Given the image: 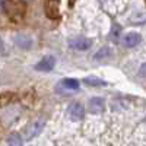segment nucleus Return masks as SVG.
I'll return each mask as SVG.
<instances>
[{
	"instance_id": "obj_1",
	"label": "nucleus",
	"mask_w": 146,
	"mask_h": 146,
	"mask_svg": "<svg viewBox=\"0 0 146 146\" xmlns=\"http://www.w3.org/2000/svg\"><path fill=\"white\" fill-rule=\"evenodd\" d=\"M3 9L6 12V15L15 22H19L23 19L27 12V5L23 0H3L2 2Z\"/></svg>"
},
{
	"instance_id": "obj_2",
	"label": "nucleus",
	"mask_w": 146,
	"mask_h": 146,
	"mask_svg": "<svg viewBox=\"0 0 146 146\" xmlns=\"http://www.w3.org/2000/svg\"><path fill=\"white\" fill-rule=\"evenodd\" d=\"M67 113H69L70 120H73V121H79V120L83 118L85 110H83V105H82L80 102H73V104L69 105Z\"/></svg>"
},
{
	"instance_id": "obj_3",
	"label": "nucleus",
	"mask_w": 146,
	"mask_h": 146,
	"mask_svg": "<svg viewBox=\"0 0 146 146\" xmlns=\"http://www.w3.org/2000/svg\"><path fill=\"white\" fill-rule=\"evenodd\" d=\"M42 129H44V121H35V123L29 124V126L25 129V139H27V140L34 139L35 136L40 135Z\"/></svg>"
},
{
	"instance_id": "obj_4",
	"label": "nucleus",
	"mask_w": 146,
	"mask_h": 146,
	"mask_svg": "<svg viewBox=\"0 0 146 146\" xmlns=\"http://www.w3.org/2000/svg\"><path fill=\"white\" fill-rule=\"evenodd\" d=\"M45 13L48 18L57 19L60 16L58 12V0H45Z\"/></svg>"
},
{
	"instance_id": "obj_5",
	"label": "nucleus",
	"mask_w": 146,
	"mask_h": 146,
	"mask_svg": "<svg viewBox=\"0 0 146 146\" xmlns=\"http://www.w3.org/2000/svg\"><path fill=\"white\" fill-rule=\"evenodd\" d=\"M54 66H56V58L53 56H45L41 62L36 63L35 69L40 72H50V70H53Z\"/></svg>"
},
{
	"instance_id": "obj_6",
	"label": "nucleus",
	"mask_w": 146,
	"mask_h": 146,
	"mask_svg": "<svg viewBox=\"0 0 146 146\" xmlns=\"http://www.w3.org/2000/svg\"><path fill=\"white\" fill-rule=\"evenodd\" d=\"M70 47H73L75 50H79V51L88 50L91 47V40L85 38V36H76V38L70 40Z\"/></svg>"
},
{
	"instance_id": "obj_7",
	"label": "nucleus",
	"mask_w": 146,
	"mask_h": 146,
	"mask_svg": "<svg viewBox=\"0 0 146 146\" xmlns=\"http://www.w3.org/2000/svg\"><path fill=\"white\" fill-rule=\"evenodd\" d=\"M88 110L89 113L92 114H98V113H102L105 110V102L102 98H92L89 101V105H88Z\"/></svg>"
},
{
	"instance_id": "obj_8",
	"label": "nucleus",
	"mask_w": 146,
	"mask_h": 146,
	"mask_svg": "<svg viewBox=\"0 0 146 146\" xmlns=\"http://www.w3.org/2000/svg\"><path fill=\"white\" fill-rule=\"evenodd\" d=\"M142 41V36L137 32H129L123 36V44L126 47H136Z\"/></svg>"
},
{
	"instance_id": "obj_9",
	"label": "nucleus",
	"mask_w": 146,
	"mask_h": 146,
	"mask_svg": "<svg viewBox=\"0 0 146 146\" xmlns=\"http://www.w3.org/2000/svg\"><path fill=\"white\" fill-rule=\"evenodd\" d=\"M62 85L66 88V89H72V91H76L79 89V82L76 79H72V78H67V79H63Z\"/></svg>"
},
{
	"instance_id": "obj_10",
	"label": "nucleus",
	"mask_w": 146,
	"mask_h": 146,
	"mask_svg": "<svg viewBox=\"0 0 146 146\" xmlns=\"http://www.w3.org/2000/svg\"><path fill=\"white\" fill-rule=\"evenodd\" d=\"M16 42L22 48H29L32 45V40L29 38V36H25V35H18L16 36Z\"/></svg>"
},
{
	"instance_id": "obj_11",
	"label": "nucleus",
	"mask_w": 146,
	"mask_h": 146,
	"mask_svg": "<svg viewBox=\"0 0 146 146\" xmlns=\"http://www.w3.org/2000/svg\"><path fill=\"white\" fill-rule=\"evenodd\" d=\"M86 85H91V86H105L107 85V82L105 80H101V79H98V78H85V80H83Z\"/></svg>"
},
{
	"instance_id": "obj_12",
	"label": "nucleus",
	"mask_w": 146,
	"mask_h": 146,
	"mask_svg": "<svg viewBox=\"0 0 146 146\" xmlns=\"http://www.w3.org/2000/svg\"><path fill=\"white\" fill-rule=\"evenodd\" d=\"M7 146H22V137L16 135V133L10 135L7 139Z\"/></svg>"
},
{
	"instance_id": "obj_13",
	"label": "nucleus",
	"mask_w": 146,
	"mask_h": 146,
	"mask_svg": "<svg viewBox=\"0 0 146 146\" xmlns=\"http://www.w3.org/2000/svg\"><path fill=\"white\" fill-rule=\"evenodd\" d=\"M110 53H111V50H110V48H107V47H104V48H101V50L95 54V60H102V58L108 57Z\"/></svg>"
},
{
	"instance_id": "obj_14",
	"label": "nucleus",
	"mask_w": 146,
	"mask_h": 146,
	"mask_svg": "<svg viewBox=\"0 0 146 146\" xmlns=\"http://www.w3.org/2000/svg\"><path fill=\"white\" fill-rule=\"evenodd\" d=\"M10 98H12V95H10V94H5V95H2V96H0V105H5V104L10 102V101H9Z\"/></svg>"
},
{
	"instance_id": "obj_15",
	"label": "nucleus",
	"mask_w": 146,
	"mask_h": 146,
	"mask_svg": "<svg viewBox=\"0 0 146 146\" xmlns=\"http://www.w3.org/2000/svg\"><path fill=\"white\" fill-rule=\"evenodd\" d=\"M139 73H140V76H142V78H146V63H145V64H142V67H140Z\"/></svg>"
},
{
	"instance_id": "obj_16",
	"label": "nucleus",
	"mask_w": 146,
	"mask_h": 146,
	"mask_svg": "<svg viewBox=\"0 0 146 146\" xmlns=\"http://www.w3.org/2000/svg\"><path fill=\"white\" fill-rule=\"evenodd\" d=\"M145 123H146V118H145Z\"/></svg>"
}]
</instances>
